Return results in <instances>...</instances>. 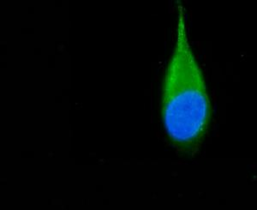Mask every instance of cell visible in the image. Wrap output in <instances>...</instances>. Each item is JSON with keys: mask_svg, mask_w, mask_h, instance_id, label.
Segmentation results:
<instances>
[{"mask_svg": "<svg viewBox=\"0 0 257 210\" xmlns=\"http://www.w3.org/2000/svg\"><path fill=\"white\" fill-rule=\"evenodd\" d=\"M211 104L204 75L188 37L185 10L178 2L176 41L162 86V119L170 141L191 153L208 131Z\"/></svg>", "mask_w": 257, "mask_h": 210, "instance_id": "6da1fadb", "label": "cell"}]
</instances>
